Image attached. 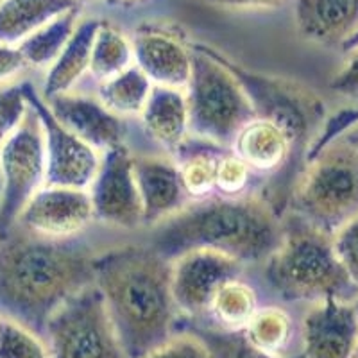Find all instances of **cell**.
Wrapping results in <instances>:
<instances>
[{
  "label": "cell",
  "mask_w": 358,
  "mask_h": 358,
  "mask_svg": "<svg viewBox=\"0 0 358 358\" xmlns=\"http://www.w3.org/2000/svg\"><path fill=\"white\" fill-rule=\"evenodd\" d=\"M140 115L149 136L165 149L183 145L188 133V106L183 90L152 85Z\"/></svg>",
  "instance_id": "obj_20"
},
{
  "label": "cell",
  "mask_w": 358,
  "mask_h": 358,
  "mask_svg": "<svg viewBox=\"0 0 358 358\" xmlns=\"http://www.w3.org/2000/svg\"><path fill=\"white\" fill-rule=\"evenodd\" d=\"M0 358H50L40 335L0 315Z\"/></svg>",
  "instance_id": "obj_30"
},
{
  "label": "cell",
  "mask_w": 358,
  "mask_h": 358,
  "mask_svg": "<svg viewBox=\"0 0 358 358\" xmlns=\"http://www.w3.org/2000/svg\"><path fill=\"white\" fill-rule=\"evenodd\" d=\"M171 274L172 262L152 245H126L94 257V283L129 358H143L171 338Z\"/></svg>",
  "instance_id": "obj_2"
},
{
  "label": "cell",
  "mask_w": 358,
  "mask_h": 358,
  "mask_svg": "<svg viewBox=\"0 0 358 358\" xmlns=\"http://www.w3.org/2000/svg\"><path fill=\"white\" fill-rule=\"evenodd\" d=\"M45 101L54 117L95 151L104 152L124 143L122 118L111 113L99 99L65 92Z\"/></svg>",
  "instance_id": "obj_16"
},
{
  "label": "cell",
  "mask_w": 358,
  "mask_h": 358,
  "mask_svg": "<svg viewBox=\"0 0 358 358\" xmlns=\"http://www.w3.org/2000/svg\"><path fill=\"white\" fill-rule=\"evenodd\" d=\"M341 47H342V49H344V50H346V52H350V50L358 49V27H357V31H355V33L351 34V36L348 38V40L341 45Z\"/></svg>",
  "instance_id": "obj_39"
},
{
  "label": "cell",
  "mask_w": 358,
  "mask_h": 358,
  "mask_svg": "<svg viewBox=\"0 0 358 358\" xmlns=\"http://www.w3.org/2000/svg\"><path fill=\"white\" fill-rule=\"evenodd\" d=\"M90 187L95 219L126 229L142 226L143 212L134 176V156L124 143L104 151Z\"/></svg>",
  "instance_id": "obj_11"
},
{
  "label": "cell",
  "mask_w": 358,
  "mask_h": 358,
  "mask_svg": "<svg viewBox=\"0 0 358 358\" xmlns=\"http://www.w3.org/2000/svg\"><path fill=\"white\" fill-rule=\"evenodd\" d=\"M280 242V213L262 197L203 201L159 222L152 235V248L169 262L194 249L224 252L242 264L260 262Z\"/></svg>",
  "instance_id": "obj_3"
},
{
  "label": "cell",
  "mask_w": 358,
  "mask_h": 358,
  "mask_svg": "<svg viewBox=\"0 0 358 358\" xmlns=\"http://www.w3.org/2000/svg\"><path fill=\"white\" fill-rule=\"evenodd\" d=\"M94 219L88 192L45 185L25 204L17 224L34 235L63 241L83 231Z\"/></svg>",
  "instance_id": "obj_13"
},
{
  "label": "cell",
  "mask_w": 358,
  "mask_h": 358,
  "mask_svg": "<svg viewBox=\"0 0 358 358\" xmlns=\"http://www.w3.org/2000/svg\"><path fill=\"white\" fill-rule=\"evenodd\" d=\"M79 6L65 11L63 15L50 20L40 27L36 33H33L29 38H25L17 47L20 49L22 56L25 59V65L33 69H43L50 66L56 57L65 49L66 41L73 34L76 27L79 24Z\"/></svg>",
  "instance_id": "obj_23"
},
{
  "label": "cell",
  "mask_w": 358,
  "mask_h": 358,
  "mask_svg": "<svg viewBox=\"0 0 358 358\" xmlns=\"http://www.w3.org/2000/svg\"><path fill=\"white\" fill-rule=\"evenodd\" d=\"M78 2H81V0H78Z\"/></svg>",
  "instance_id": "obj_44"
},
{
  "label": "cell",
  "mask_w": 358,
  "mask_h": 358,
  "mask_svg": "<svg viewBox=\"0 0 358 358\" xmlns=\"http://www.w3.org/2000/svg\"><path fill=\"white\" fill-rule=\"evenodd\" d=\"M47 158L38 115L29 106L24 122L0 149V241L17 224L31 197L45 187Z\"/></svg>",
  "instance_id": "obj_9"
},
{
  "label": "cell",
  "mask_w": 358,
  "mask_h": 358,
  "mask_svg": "<svg viewBox=\"0 0 358 358\" xmlns=\"http://www.w3.org/2000/svg\"><path fill=\"white\" fill-rule=\"evenodd\" d=\"M244 331L252 346H257L258 350L268 355L280 357L289 346L294 326L292 319L285 310L268 306V308H258L255 312Z\"/></svg>",
  "instance_id": "obj_28"
},
{
  "label": "cell",
  "mask_w": 358,
  "mask_h": 358,
  "mask_svg": "<svg viewBox=\"0 0 358 358\" xmlns=\"http://www.w3.org/2000/svg\"><path fill=\"white\" fill-rule=\"evenodd\" d=\"M267 280L285 301L319 303L328 297L353 301L358 285L334 249L331 235L297 213L281 222V242L268 257Z\"/></svg>",
  "instance_id": "obj_4"
},
{
  "label": "cell",
  "mask_w": 358,
  "mask_h": 358,
  "mask_svg": "<svg viewBox=\"0 0 358 358\" xmlns=\"http://www.w3.org/2000/svg\"><path fill=\"white\" fill-rule=\"evenodd\" d=\"M192 47V76L187 86L188 131L199 140L231 145L242 126L257 117L236 78L208 52L203 43Z\"/></svg>",
  "instance_id": "obj_6"
},
{
  "label": "cell",
  "mask_w": 358,
  "mask_h": 358,
  "mask_svg": "<svg viewBox=\"0 0 358 358\" xmlns=\"http://www.w3.org/2000/svg\"><path fill=\"white\" fill-rule=\"evenodd\" d=\"M251 172L248 163L238 158L235 152L222 155L217 165L215 190L226 197H238L248 188Z\"/></svg>",
  "instance_id": "obj_32"
},
{
  "label": "cell",
  "mask_w": 358,
  "mask_h": 358,
  "mask_svg": "<svg viewBox=\"0 0 358 358\" xmlns=\"http://www.w3.org/2000/svg\"><path fill=\"white\" fill-rule=\"evenodd\" d=\"M29 111L24 86L9 85L0 88V149L24 122Z\"/></svg>",
  "instance_id": "obj_31"
},
{
  "label": "cell",
  "mask_w": 358,
  "mask_h": 358,
  "mask_svg": "<svg viewBox=\"0 0 358 358\" xmlns=\"http://www.w3.org/2000/svg\"><path fill=\"white\" fill-rule=\"evenodd\" d=\"M134 65L152 85L185 90L192 76V47L178 34L159 27H142L133 38Z\"/></svg>",
  "instance_id": "obj_14"
},
{
  "label": "cell",
  "mask_w": 358,
  "mask_h": 358,
  "mask_svg": "<svg viewBox=\"0 0 358 358\" xmlns=\"http://www.w3.org/2000/svg\"><path fill=\"white\" fill-rule=\"evenodd\" d=\"M25 69L27 65L17 45L0 43V83L11 81Z\"/></svg>",
  "instance_id": "obj_36"
},
{
  "label": "cell",
  "mask_w": 358,
  "mask_h": 358,
  "mask_svg": "<svg viewBox=\"0 0 358 358\" xmlns=\"http://www.w3.org/2000/svg\"><path fill=\"white\" fill-rule=\"evenodd\" d=\"M330 88L350 99H358V49L350 50L346 65L331 79Z\"/></svg>",
  "instance_id": "obj_35"
},
{
  "label": "cell",
  "mask_w": 358,
  "mask_h": 358,
  "mask_svg": "<svg viewBox=\"0 0 358 358\" xmlns=\"http://www.w3.org/2000/svg\"><path fill=\"white\" fill-rule=\"evenodd\" d=\"M357 338L355 306L335 297L315 303L303 321L306 358H353Z\"/></svg>",
  "instance_id": "obj_15"
},
{
  "label": "cell",
  "mask_w": 358,
  "mask_h": 358,
  "mask_svg": "<svg viewBox=\"0 0 358 358\" xmlns=\"http://www.w3.org/2000/svg\"><path fill=\"white\" fill-rule=\"evenodd\" d=\"M338 138H341L342 142L348 143V145L353 147V149H357V151H358V124H357V126L351 127V129H348L346 133L342 134V136H338Z\"/></svg>",
  "instance_id": "obj_38"
},
{
  "label": "cell",
  "mask_w": 358,
  "mask_h": 358,
  "mask_svg": "<svg viewBox=\"0 0 358 358\" xmlns=\"http://www.w3.org/2000/svg\"><path fill=\"white\" fill-rule=\"evenodd\" d=\"M204 47L241 83L257 117L280 126L294 145L306 156L326 120V106L321 97L299 83L251 72L220 50L210 45Z\"/></svg>",
  "instance_id": "obj_7"
},
{
  "label": "cell",
  "mask_w": 358,
  "mask_h": 358,
  "mask_svg": "<svg viewBox=\"0 0 358 358\" xmlns=\"http://www.w3.org/2000/svg\"><path fill=\"white\" fill-rule=\"evenodd\" d=\"M306 163L290 192L292 210L335 235L358 215V151L337 138Z\"/></svg>",
  "instance_id": "obj_5"
},
{
  "label": "cell",
  "mask_w": 358,
  "mask_h": 358,
  "mask_svg": "<svg viewBox=\"0 0 358 358\" xmlns=\"http://www.w3.org/2000/svg\"><path fill=\"white\" fill-rule=\"evenodd\" d=\"M296 24L306 40L342 45L358 27V0H297Z\"/></svg>",
  "instance_id": "obj_19"
},
{
  "label": "cell",
  "mask_w": 358,
  "mask_h": 358,
  "mask_svg": "<svg viewBox=\"0 0 358 358\" xmlns=\"http://www.w3.org/2000/svg\"><path fill=\"white\" fill-rule=\"evenodd\" d=\"M353 358H358V338H357V346H355V353H353Z\"/></svg>",
  "instance_id": "obj_41"
},
{
  "label": "cell",
  "mask_w": 358,
  "mask_h": 358,
  "mask_svg": "<svg viewBox=\"0 0 358 358\" xmlns=\"http://www.w3.org/2000/svg\"><path fill=\"white\" fill-rule=\"evenodd\" d=\"M134 65L133 43L117 27L108 22H101L92 45L90 70L101 81L113 78Z\"/></svg>",
  "instance_id": "obj_25"
},
{
  "label": "cell",
  "mask_w": 358,
  "mask_h": 358,
  "mask_svg": "<svg viewBox=\"0 0 358 358\" xmlns=\"http://www.w3.org/2000/svg\"><path fill=\"white\" fill-rule=\"evenodd\" d=\"M94 283V257L18 224L0 241V315L45 335L63 303Z\"/></svg>",
  "instance_id": "obj_1"
},
{
  "label": "cell",
  "mask_w": 358,
  "mask_h": 358,
  "mask_svg": "<svg viewBox=\"0 0 358 358\" xmlns=\"http://www.w3.org/2000/svg\"><path fill=\"white\" fill-rule=\"evenodd\" d=\"M331 241L338 260L358 285V215L331 235Z\"/></svg>",
  "instance_id": "obj_33"
},
{
  "label": "cell",
  "mask_w": 358,
  "mask_h": 358,
  "mask_svg": "<svg viewBox=\"0 0 358 358\" xmlns=\"http://www.w3.org/2000/svg\"><path fill=\"white\" fill-rule=\"evenodd\" d=\"M353 306H355V312H357V315H358V297H357V299H355Z\"/></svg>",
  "instance_id": "obj_42"
},
{
  "label": "cell",
  "mask_w": 358,
  "mask_h": 358,
  "mask_svg": "<svg viewBox=\"0 0 358 358\" xmlns=\"http://www.w3.org/2000/svg\"><path fill=\"white\" fill-rule=\"evenodd\" d=\"M143 358H212L206 348L192 335L169 338L163 346L151 351Z\"/></svg>",
  "instance_id": "obj_34"
},
{
  "label": "cell",
  "mask_w": 358,
  "mask_h": 358,
  "mask_svg": "<svg viewBox=\"0 0 358 358\" xmlns=\"http://www.w3.org/2000/svg\"><path fill=\"white\" fill-rule=\"evenodd\" d=\"M0 194H2V178H0Z\"/></svg>",
  "instance_id": "obj_43"
},
{
  "label": "cell",
  "mask_w": 358,
  "mask_h": 358,
  "mask_svg": "<svg viewBox=\"0 0 358 358\" xmlns=\"http://www.w3.org/2000/svg\"><path fill=\"white\" fill-rule=\"evenodd\" d=\"M22 86L29 106L38 115L43 131L45 158H47L45 185L86 190L97 174L99 162H101L97 151L54 117L47 101L38 94L31 83H22Z\"/></svg>",
  "instance_id": "obj_10"
},
{
  "label": "cell",
  "mask_w": 358,
  "mask_h": 358,
  "mask_svg": "<svg viewBox=\"0 0 358 358\" xmlns=\"http://www.w3.org/2000/svg\"><path fill=\"white\" fill-rule=\"evenodd\" d=\"M233 152L244 159L251 171L276 172L289 169L290 176L303 158H306L276 124L255 117L236 133Z\"/></svg>",
  "instance_id": "obj_17"
},
{
  "label": "cell",
  "mask_w": 358,
  "mask_h": 358,
  "mask_svg": "<svg viewBox=\"0 0 358 358\" xmlns=\"http://www.w3.org/2000/svg\"><path fill=\"white\" fill-rule=\"evenodd\" d=\"M78 0H0V43L18 45L72 8Z\"/></svg>",
  "instance_id": "obj_22"
},
{
  "label": "cell",
  "mask_w": 358,
  "mask_h": 358,
  "mask_svg": "<svg viewBox=\"0 0 358 358\" xmlns=\"http://www.w3.org/2000/svg\"><path fill=\"white\" fill-rule=\"evenodd\" d=\"M111 4H122V6H126V4H133V2H138V0H110Z\"/></svg>",
  "instance_id": "obj_40"
},
{
  "label": "cell",
  "mask_w": 358,
  "mask_h": 358,
  "mask_svg": "<svg viewBox=\"0 0 358 358\" xmlns=\"http://www.w3.org/2000/svg\"><path fill=\"white\" fill-rule=\"evenodd\" d=\"M152 90V83L136 65L99 83L97 99L118 117L140 115Z\"/></svg>",
  "instance_id": "obj_24"
},
{
  "label": "cell",
  "mask_w": 358,
  "mask_h": 358,
  "mask_svg": "<svg viewBox=\"0 0 358 358\" xmlns=\"http://www.w3.org/2000/svg\"><path fill=\"white\" fill-rule=\"evenodd\" d=\"M188 335L196 337L206 348L212 358H306L305 353L283 357L268 355L252 346L244 330H226V328H208L201 324H188Z\"/></svg>",
  "instance_id": "obj_27"
},
{
  "label": "cell",
  "mask_w": 358,
  "mask_h": 358,
  "mask_svg": "<svg viewBox=\"0 0 358 358\" xmlns=\"http://www.w3.org/2000/svg\"><path fill=\"white\" fill-rule=\"evenodd\" d=\"M242 262L210 249H194L172 260L171 290L176 308L190 317L210 310L217 290L241 276Z\"/></svg>",
  "instance_id": "obj_12"
},
{
  "label": "cell",
  "mask_w": 358,
  "mask_h": 358,
  "mask_svg": "<svg viewBox=\"0 0 358 358\" xmlns=\"http://www.w3.org/2000/svg\"><path fill=\"white\" fill-rule=\"evenodd\" d=\"M99 25H101V20H95V18L79 20L78 27L66 41L65 49L49 66V73L43 85V99L70 92V88L85 76L86 70H90L92 45H94Z\"/></svg>",
  "instance_id": "obj_21"
},
{
  "label": "cell",
  "mask_w": 358,
  "mask_h": 358,
  "mask_svg": "<svg viewBox=\"0 0 358 358\" xmlns=\"http://www.w3.org/2000/svg\"><path fill=\"white\" fill-rule=\"evenodd\" d=\"M134 176L145 226L163 222L181 210L187 194L176 163L156 156H136Z\"/></svg>",
  "instance_id": "obj_18"
},
{
  "label": "cell",
  "mask_w": 358,
  "mask_h": 358,
  "mask_svg": "<svg viewBox=\"0 0 358 358\" xmlns=\"http://www.w3.org/2000/svg\"><path fill=\"white\" fill-rule=\"evenodd\" d=\"M258 310L257 292L245 281L229 280L215 292L210 310L220 328L226 330H244Z\"/></svg>",
  "instance_id": "obj_26"
},
{
  "label": "cell",
  "mask_w": 358,
  "mask_h": 358,
  "mask_svg": "<svg viewBox=\"0 0 358 358\" xmlns=\"http://www.w3.org/2000/svg\"><path fill=\"white\" fill-rule=\"evenodd\" d=\"M220 156L222 155L204 147L183 156L178 167L187 196L206 197L215 190V174Z\"/></svg>",
  "instance_id": "obj_29"
},
{
  "label": "cell",
  "mask_w": 358,
  "mask_h": 358,
  "mask_svg": "<svg viewBox=\"0 0 358 358\" xmlns=\"http://www.w3.org/2000/svg\"><path fill=\"white\" fill-rule=\"evenodd\" d=\"M204 2L233 9H268L280 6L283 0H204Z\"/></svg>",
  "instance_id": "obj_37"
},
{
  "label": "cell",
  "mask_w": 358,
  "mask_h": 358,
  "mask_svg": "<svg viewBox=\"0 0 358 358\" xmlns=\"http://www.w3.org/2000/svg\"><path fill=\"white\" fill-rule=\"evenodd\" d=\"M50 358H129L95 283L69 297L47 322Z\"/></svg>",
  "instance_id": "obj_8"
}]
</instances>
